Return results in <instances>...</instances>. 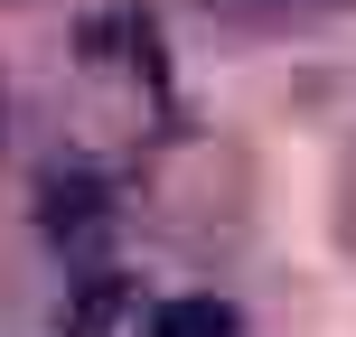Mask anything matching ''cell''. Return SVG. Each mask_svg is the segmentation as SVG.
Here are the masks:
<instances>
[{
  "label": "cell",
  "mask_w": 356,
  "mask_h": 337,
  "mask_svg": "<svg viewBox=\"0 0 356 337\" xmlns=\"http://www.w3.org/2000/svg\"><path fill=\"white\" fill-rule=\"evenodd\" d=\"M47 234L56 244L104 234V188H94V178H47Z\"/></svg>",
  "instance_id": "cell-1"
},
{
  "label": "cell",
  "mask_w": 356,
  "mask_h": 337,
  "mask_svg": "<svg viewBox=\"0 0 356 337\" xmlns=\"http://www.w3.org/2000/svg\"><path fill=\"white\" fill-rule=\"evenodd\" d=\"M141 337H244V319H234L225 300H160Z\"/></svg>",
  "instance_id": "cell-2"
}]
</instances>
